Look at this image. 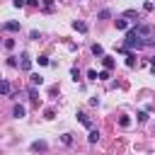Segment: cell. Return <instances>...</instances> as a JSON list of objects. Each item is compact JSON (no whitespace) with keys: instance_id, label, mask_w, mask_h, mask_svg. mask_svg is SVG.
Returning a JSON list of instances; mask_svg holds the SVG:
<instances>
[{"instance_id":"cell-15","label":"cell","mask_w":155,"mask_h":155,"mask_svg":"<svg viewBox=\"0 0 155 155\" xmlns=\"http://www.w3.org/2000/svg\"><path fill=\"white\" fill-rule=\"evenodd\" d=\"M92 53H94V56H104V48H102L99 44H94V46H92Z\"/></svg>"},{"instance_id":"cell-11","label":"cell","mask_w":155,"mask_h":155,"mask_svg":"<svg viewBox=\"0 0 155 155\" xmlns=\"http://www.w3.org/2000/svg\"><path fill=\"white\" fill-rule=\"evenodd\" d=\"M87 140H90V143H97V140H99V131H97V128H90V136H87Z\"/></svg>"},{"instance_id":"cell-6","label":"cell","mask_w":155,"mask_h":155,"mask_svg":"<svg viewBox=\"0 0 155 155\" xmlns=\"http://www.w3.org/2000/svg\"><path fill=\"white\" fill-rule=\"evenodd\" d=\"M2 29H5V31H19V22H5Z\"/></svg>"},{"instance_id":"cell-7","label":"cell","mask_w":155,"mask_h":155,"mask_svg":"<svg viewBox=\"0 0 155 155\" xmlns=\"http://www.w3.org/2000/svg\"><path fill=\"white\" fill-rule=\"evenodd\" d=\"M73 29H75V31H80V34H85V31H87V24H85V22H80V19H75V22H73Z\"/></svg>"},{"instance_id":"cell-8","label":"cell","mask_w":155,"mask_h":155,"mask_svg":"<svg viewBox=\"0 0 155 155\" xmlns=\"http://www.w3.org/2000/svg\"><path fill=\"white\" fill-rule=\"evenodd\" d=\"M102 65H104V70H111L114 68V58L111 56H102Z\"/></svg>"},{"instance_id":"cell-24","label":"cell","mask_w":155,"mask_h":155,"mask_svg":"<svg viewBox=\"0 0 155 155\" xmlns=\"http://www.w3.org/2000/svg\"><path fill=\"white\" fill-rule=\"evenodd\" d=\"M44 116H46V119H53V116H56V111H53V109H46V111H44Z\"/></svg>"},{"instance_id":"cell-19","label":"cell","mask_w":155,"mask_h":155,"mask_svg":"<svg viewBox=\"0 0 155 155\" xmlns=\"http://www.w3.org/2000/svg\"><path fill=\"white\" fill-rule=\"evenodd\" d=\"M109 17H111L109 10H102V12H99V19H109Z\"/></svg>"},{"instance_id":"cell-1","label":"cell","mask_w":155,"mask_h":155,"mask_svg":"<svg viewBox=\"0 0 155 155\" xmlns=\"http://www.w3.org/2000/svg\"><path fill=\"white\" fill-rule=\"evenodd\" d=\"M131 48H143V39L131 29L128 34H126V39H124V51H131Z\"/></svg>"},{"instance_id":"cell-26","label":"cell","mask_w":155,"mask_h":155,"mask_svg":"<svg viewBox=\"0 0 155 155\" xmlns=\"http://www.w3.org/2000/svg\"><path fill=\"white\" fill-rule=\"evenodd\" d=\"M153 7H155V5H153V2H150V0H148V2H145V5H143V10H145V12H150V10H153Z\"/></svg>"},{"instance_id":"cell-3","label":"cell","mask_w":155,"mask_h":155,"mask_svg":"<svg viewBox=\"0 0 155 155\" xmlns=\"http://www.w3.org/2000/svg\"><path fill=\"white\" fill-rule=\"evenodd\" d=\"M19 68H22L24 73H29V70H31V58H29V56H22V61H19Z\"/></svg>"},{"instance_id":"cell-4","label":"cell","mask_w":155,"mask_h":155,"mask_svg":"<svg viewBox=\"0 0 155 155\" xmlns=\"http://www.w3.org/2000/svg\"><path fill=\"white\" fill-rule=\"evenodd\" d=\"M78 121H80L82 126H87V128H92V121H90V116H87V114H82V111H78Z\"/></svg>"},{"instance_id":"cell-25","label":"cell","mask_w":155,"mask_h":155,"mask_svg":"<svg viewBox=\"0 0 155 155\" xmlns=\"http://www.w3.org/2000/svg\"><path fill=\"white\" fill-rule=\"evenodd\" d=\"M12 5H15V7H17V10H19V7H24V5H27V0H15V2H12Z\"/></svg>"},{"instance_id":"cell-21","label":"cell","mask_w":155,"mask_h":155,"mask_svg":"<svg viewBox=\"0 0 155 155\" xmlns=\"http://www.w3.org/2000/svg\"><path fill=\"white\" fill-rule=\"evenodd\" d=\"M36 61H39V65H48V56H39Z\"/></svg>"},{"instance_id":"cell-20","label":"cell","mask_w":155,"mask_h":155,"mask_svg":"<svg viewBox=\"0 0 155 155\" xmlns=\"http://www.w3.org/2000/svg\"><path fill=\"white\" fill-rule=\"evenodd\" d=\"M124 17H136V19H138V12H136V10H126Z\"/></svg>"},{"instance_id":"cell-10","label":"cell","mask_w":155,"mask_h":155,"mask_svg":"<svg viewBox=\"0 0 155 155\" xmlns=\"http://www.w3.org/2000/svg\"><path fill=\"white\" fill-rule=\"evenodd\" d=\"M24 111H27V109H24L22 104H15V109H12V114H15L17 119H22V116H24Z\"/></svg>"},{"instance_id":"cell-14","label":"cell","mask_w":155,"mask_h":155,"mask_svg":"<svg viewBox=\"0 0 155 155\" xmlns=\"http://www.w3.org/2000/svg\"><path fill=\"white\" fill-rule=\"evenodd\" d=\"M116 29H121V31L128 29V22H126V19H116Z\"/></svg>"},{"instance_id":"cell-17","label":"cell","mask_w":155,"mask_h":155,"mask_svg":"<svg viewBox=\"0 0 155 155\" xmlns=\"http://www.w3.org/2000/svg\"><path fill=\"white\" fill-rule=\"evenodd\" d=\"M97 80H109V70H102V73H97Z\"/></svg>"},{"instance_id":"cell-13","label":"cell","mask_w":155,"mask_h":155,"mask_svg":"<svg viewBox=\"0 0 155 155\" xmlns=\"http://www.w3.org/2000/svg\"><path fill=\"white\" fill-rule=\"evenodd\" d=\"M119 126H121V128L131 126V119H128V116H119Z\"/></svg>"},{"instance_id":"cell-12","label":"cell","mask_w":155,"mask_h":155,"mask_svg":"<svg viewBox=\"0 0 155 155\" xmlns=\"http://www.w3.org/2000/svg\"><path fill=\"white\" fill-rule=\"evenodd\" d=\"M48 145H46V140H34L31 143V150H46Z\"/></svg>"},{"instance_id":"cell-27","label":"cell","mask_w":155,"mask_h":155,"mask_svg":"<svg viewBox=\"0 0 155 155\" xmlns=\"http://www.w3.org/2000/svg\"><path fill=\"white\" fill-rule=\"evenodd\" d=\"M150 63H153V68H155V56H153V58H150Z\"/></svg>"},{"instance_id":"cell-22","label":"cell","mask_w":155,"mask_h":155,"mask_svg":"<svg viewBox=\"0 0 155 155\" xmlns=\"http://www.w3.org/2000/svg\"><path fill=\"white\" fill-rule=\"evenodd\" d=\"M5 48H15V39H5Z\"/></svg>"},{"instance_id":"cell-9","label":"cell","mask_w":155,"mask_h":155,"mask_svg":"<svg viewBox=\"0 0 155 155\" xmlns=\"http://www.w3.org/2000/svg\"><path fill=\"white\" fill-rule=\"evenodd\" d=\"M29 82H31V85H44V78H41L39 73H31V75H29Z\"/></svg>"},{"instance_id":"cell-23","label":"cell","mask_w":155,"mask_h":155,"mask_svg":"<svg viewBox=\"0 0 155 155\" xmlns=\"http://www.w3.org/2000/svg\"><path fill=\"white\" fill-rule=\"evenodd\" d=\"M29 97H31V102H39V97H36V90H34V87L29 90Z\"/></svg>"},{"instance_id":"cell-5","label":"cell","mask_w":155,"mask_h":155,"mask_svg":"<svg viewBox=\"0 0 155 155\" xmlns=\"http://www.w3.org/2000/svg\"><path fill=\"white\" fill-rule=\"evenodd\" d=\"M10 92H12V87H10V82H7V80H2V82H0V97H7Z\"/></svg>"},{"instance_id":"cell-16","label":"cell","mask_w":155,"mask_h":155,"mask_svg":"<svg viewBox=\"0 0 155 155\" xmlns=\"http://www.w3.org/2000/svg\"><path fill=\"white\" fill-rule=\"evenodd\" d=\"M126 65H128V68H133V65H136V56H133V53H128V58H126Z\"/></svg>"},{"instance_id":"cell-18","label":"cell","mask_w":155,"mask_h":155,"mask_svg":"<svg viewBox=\"0 0 155 155\" xmlns=\"http://www.w3.org/2000/svg\"><path fill=\"white\" fill-rule=\"evenodd\" d=\"M41 5H44V10H46V12H48V10H51V7H53V0H41Z\"/></svg>"},{"instance_id":"cell-2","label":"cell","mask_w":155,"mask_h":155,"mask_svg":"<svg viewBox=\"0 0 155 155\" xmlns=\"http://www.w3.org/2000/svg\"><path fill=\"white\" fill-rule=\"evenodd\" d=\"M133 31H136V34H138L143 41L153 36V27H150V24H136V27H133Z\"/></svg>"}]
</instances>
